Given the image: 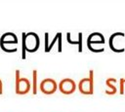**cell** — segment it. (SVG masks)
<instances>
[{
	"label": "cell",
	"mask_w": 125,
	"mask_h": 112,
	"mask_svg": "<svg viewBox=\"0 0 125 112\" xmlns=\"http://www.w3.org/2000/svg\"><path fill=\"white\" fill-rule=\"evenodd\" d=\"M58 88H59V90L62 93L71 94L76 90V84H75L74 80H72L70 78H64L59 83Z\"/></svg>",
	"instance_id": "52a82bcc"
},
{
	"label": "cell",
	"mask_w": 125,
	"mask_h": 112,
	"mask_svg": "<svg viewBox=\"0 0 125 112\" xmlns=\"http://www.w3.org/2000/svg\"><path fill=\"white\" fill-rule=\"evenodd\" d=\"M78 90L82 94L91 95L94 93V71H89V76L83 78L78 83Z\"/></svg>",
	"instance_id": "7a4b0ae2"
},
{
	"label": "cell",
	"mask_w": 125,
	"mask_h": 112,
	"mask_svg": "<svg viewBox=\"0 0 125 112\" xmlns=\"http://www.w3.org/2000/svg\"><path fill=\"white\" fill-rule=\"evenodd\" d=\"M39 89H40L41 93H43L44 94L50 95V94H53L56 93V91L58 89V84L54 79L46 78L41 81V83L39 85Z\"/></svg>",
	"instance_id": "8992f818"
},
{
	"label": "cell",
	"mask_w": 125,
	"mask_h": 112,
	"mask_svg": "<svg viewBox=\"0 0 125 112\" xmlns=\"http://www.w3.org/2000/svg\"><path fill=\"white\" fill-rule=\"evenodd\" d=\"M115 84H116V79H114V78L106 79V81H105V85L107 87V89L105 90L106 94H109V95L115 94V93L117 92V87Z\"/></svg>",
	"instance_id": "9c48e42d"
},
{
	"label": "cell",
	"mask_w": 125,
	"mask_h": 112,
	"mask_svg": "<svg viewBox=\"0 0 125 112\" xmlns=\"http://www.w3.org/2000/svg\"><path fill=\"white\" fill-rule=\"evenodd\" d=\"M104 37L102 33L94 32L88 36L87 39V45L91 46L92 44H104Z\"/></svg>",
	"instance_id": "ba28073f"
},
{
	"label": "cell",
	"mask_w": 125,
	"mask_h": 112,
	"mask_svg": "<svg viewBox=\"0 0 125 112\" xmlns=\"http://www.w3.org/2000/svg\"><path fill=\"white\" fill-rule=\"evenodd\" d=\"M31 84L27 78L20 77V71H16V93L20 95L26 94L29 93Z\"/></svg>",
	"instance_id": "3957f363"
},
{
	"label": "cell",
	"mask_w": 125,
	"mask_h": 112,
	"mask_svg": "<svg viewBox=\"0 0 125 112\" xmlns=\"http://www.w3.org/2000/svg\"><path fill=\"white\" fill-rule=\"evenodd\" d=\"M40 46L39 36L34 32L22 33V57H25V51L28 53H35Z\"/></svg>",
	"instance_id": "6da1fadb"
},
{
	"label": "cell",
	"mask_w": 125,
	"mask_h": 112,
	"mask_svg": "<svg viewBox=\"0 0 125 112\" xmlns=\"http://www.w3.org/2000/svg\"><path fill=\"white\" fill-rule=\"evenodd\" d=\"M123 38H124V34L121 33V32L114 33L110 36V38H109V47L113 52H116V53L124 52Z\"/></svg>",
	"instance_id": "277c9868"
},
{
	"label": "cell",
	"mask_w": 125,
	"mask_h": 112,
	"mask_svg": "<svg viewBox=\"0 0 125 112\" xmlns=\"http://www.w3.org/2000/svg\"><path fill=\"white\" fill-rule=\"evenodd\" d=\"M32 78H33V83H32L33 93L36 94V93H37V71L35 69L32 71Z\"/></svg>",
	"instance_id": "30bf717a"
},
{
	"label": "cell",
	"mask_w": 125,
	"mask_h": 112,
	"mask_svg": "<svg viewBox=\"0 0 125 112\" xmlns=\"http://www.w3.org/2000/svg\"><path fill=\"white\" fill-rule=\"evenodd\" d=\"M17 44H18V37L13 32H6L0 38V46L4 52L9 53L8 47L12 45H17Z\"/></svg>",
	"instance_id": "5b68a950"
},
{
	"label": "cell",
	"mask_w": 125,
	"mask_h": 112,
	"mask_svg": "<svg viewBox=\"0 0 125 112\" xmlns=\"http://www.w3.org/2000/svg\"><path fill=\"white\" fill-rule=\"evenodd\" d=\"M3 93V84H2V81L0 79V94Z\"/></svg>",
	"instance_id": "8fae6325"
}]
</instances>
